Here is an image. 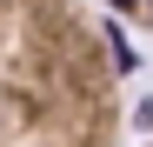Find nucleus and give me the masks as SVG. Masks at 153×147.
<instances>
[{"mask_svg": "<svg viewBox=\"0 0 153 147\" xmlns=\"http://www.w3.org/2000/svg\"><path fill=\"white\" fill-rule=\"evenodd\" d=\"M120 47L87 0H0V147H120Z\"/></svg>", "mask_w": 153, "mask_h": 147, "instance_id": "1", "label": "nucleus"}, {"mask_svg": "<svg viewBox=\"0 0 153 147\" xmlns=\"http://www.w3.org/2000/svg\"><path fill=\"white\" fill-rule=\"evenodd\" d=\"M100 7H113V14L133 20V27H146V34H153V0H100Z\"/></svg>", "mask_w": 153, "mask_h": 147, "instance_id": "2", "label": "nucleus"}]
</instances>
